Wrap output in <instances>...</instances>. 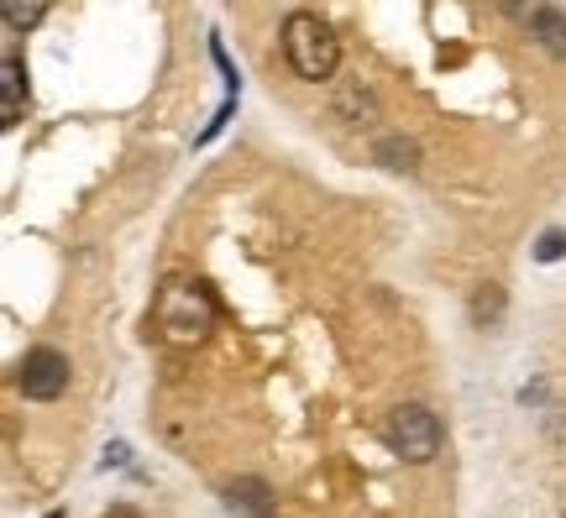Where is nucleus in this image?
<instances>
[{
  "instance_id": "nucleus-4",
  "label": "nucleus",
  "mask_w": 566,
  "mask_h": 518,
  "mask_svg": "<svg viewBox=\"0 0 566 518\" xmlns=\"http://www.w3.org/2000/svg\"><path fill=\"white\" fill-rule=\"evenodd\" d=\"M21 393L32 403H53L69 388V357L53 351V346H38V351H27L21 357Z\"/></svg>"
},
{
  "instance_id": "nucleus-9",
  "label": "nucleus",
  "mask_w": 566,
  "mask_h": 518,
  "mask_svg": "<svg viewBox=\"0 0 566 518\" xmlns=\"http://www.w3.org/2000/svg\"><path fill=\"white\" fill-rule=\"evenodd\" d=\"M378 158H388V168H415L420 152H415V141H384V147H378Z\"/></svg>"
},
{
  "instance_id": "nucleus-7",
  "label": "nucleus",
  "mask_w": 566,
  "mask_h": 518,
  "mask_svg": "<svg viewBox=\"0 0 566 518\" xmlns=\"http://www.w3.org/2000/svg\"><path fill=\"white\" fill-rule=\"evenodd\" d=\"M231 503L252 508V518H268V493H263V482H237V487H231Z\"/></svg>"
},
{
  "instance_id": "nucleus-2",
  "label": "nucleus",
  "mask_w": 566,
  "mask_h": 518,
  "mask_svg": "<svg viewBox=\"0 0 566 518\" xmlns=\"http://www.w3.org/2000/svg\"><path fill=\"white\" fill-rule=\"evenodd\" d=\"M216 325V299L205 283H168L158 294V330L174 346H195Z\"/></svg>"
},
{
  "instance_id": "nucleus-10",
  "label": "nucleus",
  "mask_w": 566,
  "mask_h": 518,
  "mask_svg": "<svg viewBox=\"0 0 566 518\" xmlns=\"http://www.w3.org/2000/svg\"><path fill=\"white\" fill-rule=\"evenodd\" d=\"M535 257H541V262H556V257H566V236H562V231H551V236L541 241V252H535Z\"/></svg>"
},
{
  "instance_id": "nucleus-1",
  "label": "nucleus",
  "mask_w": 566,
  "mask_h": 518,
  "mask_svg": "<svg viewBox=\"0 0 566 518\" xmlns=\"http://www.w3.org/2000/svg\"><path fill=\"white\" fill-rule=\"evenodd\" d=\"M283 59H289V68H294L300 80L321 84L336 74L342 42L331 32V21H321L315 11H294V17L283 21Z\"/></svg>"
},
{
  "instance_id": "nucleus-3",
  "label": "nucleus",
  "mask_w": 566,
  "mask_h": 518,
  "mask_svg": "<svg viewBox=\"0 0 566 518\" xmlns=\"http://www.w3.org/2000/svg\"><path fill=\"white\" fill-rule=\"evenodd\" d=\"M384 440L394 456L424 466V461H436V451H441V419L430 414L424 403H399L384 424Z\"/></svg>"
},
{
  "instance_id": "nucleus-11",
  "label": "nucleus",
  "mask_w": 566,
  "mask_h": 518,
  "mask_svg": "<svg viewBox=\"0 0 566 518\" xmlns=\"http://www.w3.org/2000/svg\"><path fill=\"white\" fill-rule=\"evenodd\" d=\"M48 518H63V514H48Z\"/></svg>"
},
{
  "instance_id": "nucleus-6",
  "label": "nucleus",
  "mask_w": 566,
  "mask_h": 518,
  "mask_svg": "<svg viewBox=\"0 0 566 518\" xmlns=\"http://www.w3.org/2000/svg\"><path fill=\"white\" fill-rule=\"evenodd\" d=\"M21 110H27V84H21V63L6 53V63H0V126H17Z\"/></svg>"
},
{
  "instance_id": "nucleus-8",
  "label": "nucleus",
  "mask_w": 566,
  "mask_h": 518,
  "mask_svg": "<svg viewBox=\"0 0 566 518\" xmlns=\"http://www.w3.org/2000/svg\"><path fill=\"white\" fill-rule=\"evenodd\" d=\"M0 17H6L11 32H21V27H38V21L48 17V6H17V0H6V6H0Z\"/></svg>"
},
{
  "instance_id": "nucleus-5",
  "label": "nucleus",
  "mask_w": 566,
  "mask_h": 518,
  "mask_svg": "<svg viewBox=\"0 0 566 518\" xmlns=\"http://www.w3.org/2000/svg\"><path fill=\"white\" fill-rule=\"evenodd\" d=\"M525 21L535 27V38H541V47H546V53L566 59V11H562V6H530Z\"/></svg>"
}]
</instances>
